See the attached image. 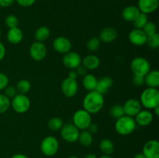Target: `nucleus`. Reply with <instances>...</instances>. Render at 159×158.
I'll use <instances>...</instances> for the list:
<instances>
[{
	"label": "nucleus",
	"mask_w": 159,
	"mask_h": 158,
	"mask_svg": "<svg viewBox=\"0 0 159 158\" xmlns=\"http://www.w3.org/2000/svg\"><path fill=\"white\" fill-rule=\"evenodd\" d=\"M103 94L96 91H89L84 97L82 101L83 109L90 114H96L99 112L104 106Z\"/></svg>",
	"instance_id": "1"
},
{
	"label": "nucleus",
	"mask_w": 159,
	"mask_h": 158,
	"mask_svg": "<svg viewBox=\"0 0 159 158\" xmlns=\"http://www.w3.org/2000/svg\"><path fill=\"white\" fill-rule=\"evenodd\" d=\"M140 102L145 109L153 110L159 106V91L158 88H147L141 92Z\"/></svg>",
	"instance_id": "2"
},
{
	"label": "nucleus",
	"mask_w": 159,
	"mask_h": 158,
	"mask_svg": "<svg viewBox=\"0 0 159 158\" xmlns=\"http://www.w3.org/2000/svg\"><path fill=\"white\" fill-rule=\"evenodd\" d=\"M114 127L115 130L119 135L128 136L136 129L137 124L135 122L134 118L124 115L122 117L116 119Z\"/></svg>",
	"instance_id": "3"
},
{
	"label": "nucleus",
	"mask_w": 159,
	"mask_h": 158,
	"mask_svg": "<svg viewBox=\"0 0 159 158\" xmlns=\"http://www.w3.org/2000/svg\"><path fill=\"white\" fill-rule=\"evenodd\" d=\"M31 102L26 94L17 93L11 100V107L14 112L19 114H23L30 108Z\"/></svg>",
	"instance_id": "4"
},
{
	"label": "nucleus",
	"mask_w": 159,
	"mask_h": 158,
	"mask_svg": "<svg viewBox=\"0 0 159 158\" xmlns=\"http://www.w3.org/2000/svg\"><path fill=\"white\" fill-rule=\"evenodd\" d=\"M130 67L134 75L144 77L151 71L150 62L143 57H134L130 62Z\"/></svg>",
	"instance_id": "5"
},
{
	"label": "nucleus",
	"mask_w": 159,
	"mask_h": 158,
	"mask_svg": "<svg viewBox=\"0 0 159 158\" xmlns=\"http://www.w3.org/2000/svg\"><path fill=\"white\" fill-rule=\"evenodd\" d=\"M59 150V142L56 137L48 136L42 139L40 143V150L47 156H53Z\"/></svg>",
	"instance_id": "6"
},
{
	"label": "nucleus",
	"mask_w": 159,
	"mask_h": 158,
	"mask_svg": "<svg viewBox=\"0 0 159 158\" xmlns=\"http://www.w3.org/2000/svg\"><path fill=\"white\" fill-rule=\"evenodd\" d=\"M73 124L79 130H85L92 123V115L85 109H79L72 116Z\"/></svg>",
	"instance_id": "7"
},
{
	"label": "nucleus",
	"mask_w": 159,
	"mask_h": 158,
	"mask_svg": "<svg viewBox=\"0 0 159 158\" xmlns=\"http://www.w3.org/2000/svg\"><path fill=\"white\" fill-rule=\"evenodd\" d=\"M61 136L66 142L72 143L78 141L80 130L73 123L64 124L60 129Z\"/></svg>",
	"instance_id": "8"
},
{
	"label": "nucleus",
	"mask_w": 159,
	"mask_h": 158,
	"mask_svg": "<svg viewBox=\"0 0 159 158\" xmlns=\"http://www.w3.org/2000/svg\"><path fill=\"white\" fill-rule=\"evenodd\" d=\"M29 54L31 58L35 61H41L48 54V48L44 43L36 41L30 46Z\"/></svg>",
	"instance_id": "9"
},
{
	"label": "nucleus",
	"mask_w": 159,
	"mask_h": 158,
	"mask_svg": "<svg viewBox=\"0 0 159 158\" xmlns=\"http://www.w3.org/2000/svg\"><path fill=\"white\" fill-rule=\"evenodd\" d=\"M61 89L65 97L73 98L79 91V85H78L77 80L66 77L62 81Z\"/></svg>",
	"instance_id": "10"
},
{
	"label": "nucleus",
	"mask_w": 159,
	"mask_h": 158,
	"mask_svg": "<svg viewBox=\"0 0 159 158\" xmlns=\"http://www.w3.org/2000/svg\"><path fill=\"white\" fill-rule=\"evenodd\" d=\"M62 63L64 66L68 69L75 70L77 67L82 64V57L77 52L69 51L64 54Z\"/></svg>",
	"instance_id": "11"
},
{
	"label": "nucleus",
	"mask_w": 159,
	"mask_h": 158,
	"mask_svg": "<svg viewBox=\"0 0 159 158\" xmlns=\"http://www.w3.org/2000/svg\"><path fill=\"white\" fill-rule=\"evenodd\" d=\"M53 48L57 53L61 54H65L71 51L72 44L70 40L65 37H57L53 42Z\"/></svg>",
	"instance_id": "12"
},
{
	"label": "nucleus",
	"mask_w": 159,
	"mask_h": 158,
	"mask_svg": "<svg viewBox=\"0 0 159 158\" xmlns=\"http://www.w3.org/2000/svg\"><path fill=\"white\" fill-rule=\"evenodd\" d=\"M122 106L124 108V115L133 118H134L135 116L141 110V102L136 99H129Z\"/></svg>",
	"instance_id": "13"
},
{
	"label": "nucleus",
	"mask_w": 159,
	"mask_h": 158,
	"mask_svg": "<svg viewBox=\"0 0 159 158\" xmlns=\"http://www.w3.org/2000/svg\"><path fill=\"white\" fill-rule=\"evenodd\" d=\"M142 153L147 158H159V143L156 139L147 141L143 147Z\"/></svg>",
	"instance_id": "14"
},
{
	"label": "nucleus",
	"mask_w": 159,
	"mask_h": 158,
	"mask_svg": "<svg viewBox=\"0 0 159 158\" xmlns=\"http://www.w3.org/2000/svg\"><path fill=\"white\" fill-rule=\"evenodd\" d=\"M147 35L142 29H134L129 33L128 40L133 45L137 46H144L147 42Z\"/></svg>",
	"instance_id": "15"
},
{
	"label": "nucleus",
	"mask_w": 159,
	"mask_h": 158,
	"mask_svg": "<svg viewBox=\"0 0 159 158\" xmlns=\"http://www.w3.org/2000/svg\"><path fill=\"white\" fill-rule=\"evenodd\" d=\"M138 8L142 13L151 14L155 12L159 6L158 0H138Z\"/></svg>",
	"instance_id": "16"
},
{
	"label": "nucleus",
	"mask_w": 159,
	"mask_h": 158,
	"mask_svg": "<svg viewBox=\"0 0 159 158\" xmlns=\"http://www.w3.org/2000/svg\"><path fill=\"white\" fill-rule=\"evenodd\" d=\"M153 113L148 109H141L134 117L135 122L140 126H148L153 122Z\"/></svg>",
	"instance_id": "17"
},
{
	"label": "nucleus",
	"mask_w": 159,
	"mask_h": 158,
	"mask_svg": "<svg viewBox=\"0 0 159 158\" xmlns=\"http://www.w3.org/2000/svg\"><path fill=\"white\" fill-rule=\"evenodd\" d=\"M117 30L114 27L108 26L100 31L99 39L102 43H110L116 40V39L117 38Z\"/></svg>",
	"instance_id": "18"
},
{
	"label": "nucleus",
	"mask_w": 159,
	"mask_h": 158,
	"mask_svg": "<svg viewBox=\"0 0 159 158\" xmlns=\"http://www.w3.org/2000/svg\"><path fill=\"white\" fill-rule=\"evenodd\" d=\"M6 39L11 44H19L21 43L23 39V30L18 26L9 29L6 34Z\"/></svg>",
	"instance_id": "19"
},
{
	"label": "nucleus",
	"mask_w": 159,
	"mask_h": 158,
	"mask_svg": "<svg viewBox=\"0 0 159 158\" xmlns=\"http://www.w3.org/2000/svg\"><path fill=\"white\" fill-rule=\"evenodd\" d=\"M141 13L139 9L136 6H126L123 9L121 12V16L123 20L126 22H130L133 23L135 19L138 16V15Z\"/></svg>",
	"instance_id": "20"
},
{
	"label": "nucleus",
	"mask_w": 159,
	"mask_h": 158,
	"mask_svg": "<svg viewBox=\"0 0 159 158\" xmlns=\"http://www.w3.org/2000/svg\"><path fill=\"white\" fill-rule=\"evenodd\" d=\"M82 65L88 71H94L100 65V60L94 54H89L82 59Z\"/></svg>",
	"instance_id": "21"
},
{
	"label": "nucleus",
	"mask_w": 159,
	"mask_h": 158,
	"mask_svg": "<svg viewBox=\"0 0 159 158\" xmlns=\"http://www.w3.org/2000/svg\"><path fill=\"white\" fill-rule=\"evenodd\" d=\"M113 85V80L112 77L106 76V77H101L97 81V85L95 91H98L100 94H104L112 88Z\"/></svg>",
	"instance_id": "22"
},
{
	"label": "nucleus",
	"mask_w": 159,
	"mask_h": 158,
	"mask_svg": "<svg viewBox=\"0 0 159 158\" xmlns=\"http://www.w3.org/2000/svg\"><path fill=\"white\" fill-rule=\"evenodd\" d=\"M144 85L148 88H158L159 86V71L158 70L150 71L144 76Z\"/></svg>",
	"instance_id": "23"
},
{
	"label": "nucleus",
	"mask_w": 159,
	"mask_h": 158,
	"mask_svg": "<svg viewBox=\"0 0 159 158\" xmlns=\"http://www.w3.org/2000/svg\"><path fill=\"white\" fill-rule=\"evenodd\" d=\"M97 81L98 79L96 76L92 74H87L82 78V85L87 91H95L97 85Z\"/></svg>",
	"instance_id": "24"
},
{
	"label": "nucleus",
	"mask_w": 159,
	"mask_h": 158,
	"mask_svg": "<svg viewBox=\"0 0 159 158\" xmlns=\"http://www.w3.org/2000/svg\"><path fill=\"white\" fill-rule=\"evenodd\" d=\"M99 149L103 155L110 156L114 152L115 146L111 139H103L99 143Z\"/></svg>",
	"instance_id": "25"
},
{
	"label": "nucleus",
	"mask_w": 159,
	"mask_h": 158,
	"mask_svg": "<svg viewBox=\"0 0 159 158\" xmlns=\"http://www.w3.org/2000/svg\"><path fill=\"white\" fill-rule=\"evenodd\" d=\"M50 36H51L50 29L45 26H42L37 28L34 33V37H35L36 40L38 42H42V43L48 40Z\"/></svg>",
	"instance_id": "26"
},
{
	"label": "nucleus",
	"mask_w": 159,
	"mask_h": 158,
	"mask_svg": "<svg viewBox=\"0 0 159 158\" xmlns=\"http://www.w3.org/2000/svg\"><path fill=\"white\" fill-rule=\"evenodd\" d=\"M78 141L84 147H88L91 146L93 143V135L87 129L82 130L79 133Z\"/></svg>",
	"instance_id": "27"
},
{
	"label": "nucleus",
	"mask_w": 159,
	"mask_h": 158,
	"mask_svg": "<svg viewBox=\"0 0 159 158\" xmlns=\"http://www.w3.org/2000/svg\"><path fill=\"white\" fill-rule=\"evenodd\" d=\"M16 88L20 94H26L31 89V83L26 79H21L16 84Z\"/></svg>",
	"instance_id": "28"
},
{
	"label": "nucleus",
	"mask_w": 159,
	"mask_h": 158,
	"mask_svg": "<svg viewBox=\"0 0 159 158\" xmlns=\"http://www.w3.org/2000/svg\"><path fill=\"white\" fill-rule=\"evenodd\" d=\"M64 125V122L61 118L59 117H53L48 121V126L51 131L57 132L60 131Z\"/></svg>",
	"instance_id": "29"
},
{
	"label": "nucleus",
	"mask_w": 159,
	"mask_h": 158,
	"mask_svg": "<svg viewBox=\"0 0 159 158\" xmlns=\"http://www.w3.org/2000/svg\"><path fill=\"white\" fill-rule=\"evenodd\" d=\"M148 22V15L141 12V13L138 15V16L135 19L134 21L133 22V25L134 26V29H142L143 27L144 26V25H145Z\"/></svg>",
	"instance_id": "30"
},
{
	"label": "nucleus",
	"mask_w": 159,
	"mask_h": 158,
	"mask_svg": "<svg viewBox=\"0 0 159 158\" xmlns=\"http://www.w3.org/2000/svg\"><path fill=\"white\" fill-rule=\"evenodd\" d=\"M100 44L101 41L99 40V37H92V38H90L87 41L86 47L91 52H96V51H97L99 50Z\"/></svg>",
	"instance_id": "31"
},
{
	"label": "nucleus",
	"mask_w": 159,
	"mask_h": 158,
	"mask_svg": "<svg viewBox=\"0 0 159 158\" xmlns=\"http://www.w3.org/2000/svg\"><path fill=\"white\" fill-rule=\"evenodd\" d=\"M10 107V99H9L4 94H0V114H2V113L7 112Z\"/></svg>",
	"instance_id": "32"
},
{
	"label": "nucleus",
	"mask_w": 159,
	"mask_h": 158,
	"mask_svg": "<svg viewBox=\"0 0 159 158\" xmlns=\"http://www.w3.org/2000/svg\"><path fill=\"white\" fill-rule=\"evenodd\" d=\"M110 114L112 116V118L115 119H117L119 118L122 117L123 116H124L123 106L120 105H114L110 109Z\"/></svg>",
	"instance_id": "33"
},
{
	"label": "nucleus",
	"mask_w": 159,
	"mask_h": 158,
	"mask_svg": "<svg viewBox=\"0 0 159 158\" xmlns=\"http://www.w3.org/2000/svg\"><path fill=\"white\" fill-rule=\"evenodd\" d=\"M146 44L152 49H157L159 47V35L158 33L152 36H149L147 38Z\"/></svg>",
	"instance_id": "34"
},
{
	"label": "nucleus",
	"mask_w": 159,
	"mask_h": 158,
	"mask_svg": "<svg viewBox=\"0 0 159 158\" xmlns=\"http://www.w3.org/2000/svg\"><path fill=\"white\" fill-rule=\"evenodd\" d=\"M142 30L144 31V33L147 35V37H149V36L154 35L157 33V26L155 23L153 22L148 21L144 26L143 27Z\"/></svg>",
	"instance_id": "35"
},
{
	"label": "nucleus",
	"mask_w": 159,
	"mask_h": 158,
	"mask_svg": "<svg viewBox=\"0 0 159 158\" xmlns=\"http://www.w3.org/2000/svg\"><path fill=\"white\" fill-rule=\"evenodd\" d=\"M5 23L9 29H12V28L18 26L19 20L16 15L11 14V15L6 16V20H5Z\"/></svg>",
	"instance_id": "36"
},
{
	"label": "nucleus",
	"mask_w": 159,
	"mask_h": 158,
	"mask_svg": "<svg viewBox=\"0 0 159 158\" xmlns=\"http://www.w3.org/2000/svg\"><path fill=\"white\" fill-rule=\"evenodd\" d=\"M3 91H4L5 95L7 96L9 99H12V98H13L14 96L17 94L16 88V87L12 86V85H9L8 86H6V88H5Z\"/></svg>",
	"instance_id": "37"
},
{
	"label": "nucleus",
	"mask_w": 159,
	"mask_h": 158,
	"mask_svg": "<svg viewBox=\"0 0 159 158\" xmlns=\"http://www.w3.org/2000/svg\"><path fill=\"white\" fill-rule=\"evenodd\" d=\"M9 79L6 74L0 72V91H3L9 85Z\"/></svg>",
	"instance_id": "38"
},
{
	"label": "nucleus",
	"mask_w": 159,
	"mask_h": 158,
	"mask_svg": "<svg viewBox=\"0 0 159 158\" xmlns=\"http://www.w3.org/2000/svg\"><path fill=\"white\" fill-rule=\"evenodd\" d=\"M132 81L133 84L136 86L140 87L144 85V77L142 76H138V75H134L133 78H132Z\"/></svg>",
	"instance_id": "39"
},
{
	"label": "nucleus",
	"mask_w": 159,
	"mask_h": 158,
	"mask_svg": "<svg viewBox=\"0 0 159 158\" xmlns=\"http://www.w3.org/2000/svg\"><path fill=\"white\" fill-rule=\"evenodd\" d=\"M22 7H30L36 2L37 0H15Z\"/></svg>",
	"instance_id": "40"
},
{
	"label": "nucleus",
	"mask_w": 159,
	"mask_h": 158,
	"mask_svg": "<svg viewBox=\"0 0 159 158\" xmlns=\"http://www.w3.org/2000/svg\"><path fill=\"white\" fill-rule=\"evenodd\" d=\"M75 71L76 73H77L78 76H82V77H84L85 74H88V70H87L85 67L82 66V64L79 65V67H77V68L75 69Z\"/></svg>",
	"instance_id": "41"
},
{
	"label": "nucleus",
	"mask_w": 159,
	"mask_h": 158,
	"mask_svg": "<svg viewBox=\"0 0 159 158\" xmlns=\"http://www.w3.org/2000/svg\"><path fill=\"white\" fill-rule=\"evenodd\" d=\"M15 0H0V6L2 8H8L12 6Z\"/></svg>",
	"instance_id": "42"
},
{
	"label": "nucleus",
	"mask_w": 159,
	"mask_h": 158,
	"mask_svg": "<svg viewBox=\"0 0 159 158\" xmlns=\"http://www.w3.org/2000/svg\"><path fill=\"white\" fill-rule=\"evenodd\" d=\"M87 130L93 135L95 134V133H97L98 130H99V128H98V125H96V124L93 123V122H92V123L89 125L88 128H87Z\"/></svg>",
	"instance_id": "43"
},
{
	"label": "nucleus",
	"mask_w": 159,
	"mask_h": 158,
	"mask_svg": "<svg viewBox=\"0 0 159 158\" xmlns=\"http://www.w3.org/2000/svg\"><path fill=\"white\" fill-rule=\"evenodd\" d=\"M6 46L5 45L0 41V61L4 59V57H6Z\"/></svg>",
	"instance_id": "44"
},
{
	"label": "nucleus",
	"mask_w": 159,
	"mask_h": 158,
	"mask_svg": "<svg viewBox=\"0 0 159 158\" xmlns=\"http://www.w3.org/2000/svg\"><path fill=\"white\" fill-rule=\"evenodd\" d=\"M68 77H69V78H71V79H77L78 77V74L77 73H76V71H75V70H71V71H69V73H68Z\"/></svg>",
	"instance_id": "45"
},
{
	"label": "nucleus",
	"mask_w": 159,
	"mask_h": 158,
	"mask_svg": "<svg viewBox=\"0 0 159 158\" xmlns=\"http://www.w3.org/2000/svg\"><path fill=\"white\" fill-rule=\"evenodd\" d=\"M11 158H29L26 155L23 154V153H16V154L13 155Z\"/></svg>",
	"instance_id": "46"
},
{
	"label": "nucleus",
	"mask_w": 159,
	"mask_h": 158,
	"mask_svg": "<svg viewBox=\"0 0 159 158\" xmlns=\"http://www.w3.org/2000/svg\"><path fill=\"white\" fill-rule=\"evenodd\" d=\"M134 158H147V157H146V156H144L142 153H138L135 155L134 157Z\"/></svg>",
	"instance_id": "47"
},
{
	"label": "nucleus",
	"mask_w": 159,
	"mask_h": 158,
	"mask_svg": "<svg viewBox=\"0 0 159 158\" xmlns=\"http://www.w3.org/2000/svg\"><path fill=\"white\" fill-rule=\"evenodd\" d=\"M84 158H97V156L94 153H89V154L85 155Z\"/></svg>",
	"instance_id": "48"
},
{
	"label": "nucleus",
	"mask_w": 159,
	"mask_h": 158,
	"mask_svg": "<svg viewBox=\"0 0 159 158\" xmlns=\"http://www.w3.org/2000/svg\"><path fill=\"white\" fill-rule=\"evenodd\" d=\"M153 110H154V112H155V116H159V106L155 107Z\"/></svg>",
	"instance_id": "49"
},
{
	"label": "nucleus",
	"mask_w": 159,
	"mask_h": 158,
	"mask_svg": "<svg viewBox=\"0 0 159 158\" xmlns=\"http://www.w3.org/2000/svg\"><path fill=\"white\" fill-rule=\"evenodd\" d=\"M99 158H112L110 156H107V155H102V156H100Z\"/></svg>",
	"instance_id": "50"
},
{
	"label": "nucleus",
	"mask_w": 159,
	"mask_h": 158,
	"mask_svg": "<svg viewBox=\"0 0 159 158\" xmlns=\"http://www.w3.org/2000/svg\"><path fill=\"white\" fill-rule=\"evenodd\" d=\"M68 158H79V157H78V156H69V157H68Z\"/></svg>",
	"instance_id": "51"
},
{
	"label": "nucleus",
	"mask_w": 159,
	"mask_h": 158,
	"mask_svg": "<svg viewBox=\"0 0 159 158\" xmlns=\"http://www.w3.org/2000/svg\"><path fill=\"white\" fill-rule=\"evenodd\" d=\"M1 36H2V31L1 29H0V37H1Z\"/></svg>",
	"instance_id": "52"
}]
</instances>
